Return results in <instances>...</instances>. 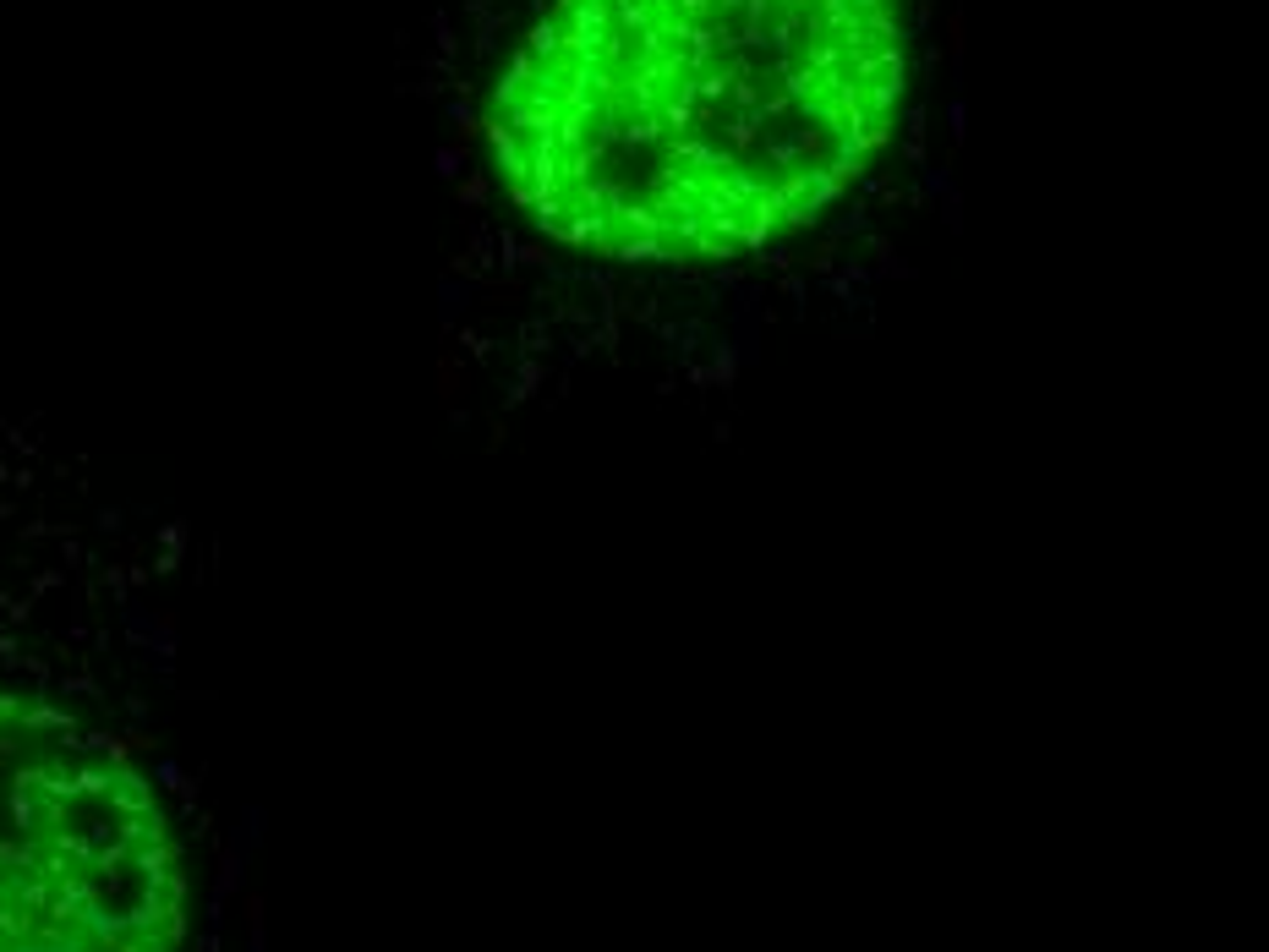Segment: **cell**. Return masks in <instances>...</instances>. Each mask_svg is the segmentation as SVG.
<instances>
[{"label":"cell","mask_w":1269,"mask_h":952,"mask_svg":"<svg viewBox=\"0 0 1269 952\" xmlns=\"http://www.w3.org/2000/svg\"><path fill=\"white\" fill-rule=\"evenodd\" d=\"M908 71L903 0H547L481 126L509 208L558 252L717 268L849 198Z\"/></svg>","instance_id":"obj_1"},{"label":"cell","mask_w":1269,"mask_h":952,"mask_svg":"<svg viewBox=\"0 0 1269 952\" xmlns=\"http://www.w3.org/2000/svg\"><path fill=\"white\" fill-rule=\"evenodd\" d=\"M192 860L127 739L0 685V952H186Z\"/></svg>","instance_id":"obj_2"}]
</instances>
